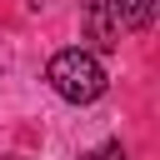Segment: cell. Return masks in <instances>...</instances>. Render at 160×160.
Returning a JSON list of instances; mask_svg holds the SVG:
<instances>
[{"label": "cell", "instance_id": "7a4b0ae2", "mask_svg": "<svg viewBox=\"0 0 160 160\" xmlns=\"http://www.w3.org/2000/svg\"><path fill=\"white\" fill-rule=\"evenodd\" d=\"M80 20H85V40L100 55H110L120 45V15H115L110 0H80Z\"/></svg>", "mask_w": 160, "mask_h": 160}, {"label": "cell", "instance_id": "3957f363", "mask_svg": "<svg viewBox=\"0 0 160 160\" xmlns=\"http://www.w3.org/2000/svg\"><path fill=\"white\" fill-rule=\"evenodd\" d=\"M110 5H115L120 25H130V30H145L155 20V0H110Z\"/></svg>", "mask_w": 160, "mask_h": 160}, {"label": "cell", "instance_id": "277c9868", "mask_svg": "<svg viewBox=\"0 0 160 160\" xmlns=\"http://www.w3.org/2000/svg\"><path fill=\"white\" fill-rule=\"evenodd\" d=\"M80 160H125V150H120V140H110V145H100V150H90Z\"/></svg>", "mask_w": 160, "mask_h": 160}, {"label": "cell", "instance_id": "6da1fadb", "mask_svg": "<svg viewBox=\"0 0 160 160\" xmlns=\"http://www.w3.org/2000/svg\"><path fill=\"white\" fill-rule=\"evenodd\" d=\"M45 80H50V90L60 95V100H70V105H90V100H100L105 95V65L90 55V50H60L55 60H50V70H45Z\"/></svg>", "mask_w": 160, "mask_h": 160}]
</instances>
